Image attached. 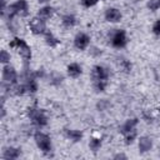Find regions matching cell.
<instances>
[{"label":"cell","instance_id":"cell-14","mask_svg":"<svg viewBox=\"0 0 160 160\" xmlns=\"http://www.w3.org/2000/svg\"><path fill=\"white\" fill-rule=\"evenodd\" d=\"M21 155H22L21 149L19 146H14V145L5 146L1 151V158L5 160H18Z\"/></svg>","mask_w":160,"mask_h":160},{"label":"cell","instance_id":"cell-23","mask_svg":"<svg viewBox=\"0 0 160 160\" xmlns=\"http://www.w3.org/2000/svg\"><path fill=\"white\" fill-rule=\"evenodd\" d=\"M100 1H102V0H80V5L84 9H91V8L96 6Z\"/></svg>","mask_w":160,"mask_h":160},{"label":"cell","instance_id":"cell-15","mask_svg":"<svg viewBox=\"0 0 160 160\" xmlns=\"http://www.w3.org/2000/svg\"><path fill=\"white\" fill-rule=\"evenodd\" d=\"M55 14H56V9H55L51 4L41 5V6L38 9V12H36L38 16H40L41 19H44V20H46V21L51 20V19L55 16Z\"/></svg>","mask_w":160,"mask_h":160},{"label":"cell","instance_id":"cell-24","mask_svg":"<svg viewBox=\"0 0 160 160\" xmlns=\"http://www.w3.org/2000/svg\"><path fill=\"white\" fill-rule=\"evenodd\" d=\"M119 66L121 68V70H122L124 72H130L131 69H132V64H131L130 60H128V59H122V60L120 61Z\"/></svg>","mask_w":160,"mask_h":160},{"label":"cell","instance_id":"cell-16","mask_svg":"<svg viewBox=\"0 0 160 160\" xmlns=\"http://www.w3.org/2000/svg\"><path fill=\"white\" fill-rule=\"evenodd\" d=\"M64 136L66 138V140H69L72 144H78L81 142L84 139V132L79 129H65L64 130Z\"/></svg>","mask_w":160,"mask_h":160},{"label":"cell","instance_id":"cell-30","mask_svg":"<svg viewBox=\"0 0 160 160\" xmlns=\"http://www.w3.org/2000/svg\"><path fill=\"white\" fill-rule=\"evenodd\" d=\"M158 2H159V6H160V0H158Z\"/></svg>","mask_w":160,"mask_h":160},{"label":"cell","instance_id":"cell-18","mask_svg":"<svg viewBox=\"0 0 160 160\" xmlns=\"http://www.w3.org/2000/svg\"><path fill=\"white\" fill-rule=\"evenodd\" d=\"M60 24L65 29H74L78 25V18H76V15H74L71 12H66L61 16Z\"/></svg>","mask_w":160,"mask_h":160},{"label":"cell","instance_id":"cell-5","mask_svg":"<svg viewBox=\"0 0 160 160\" xmlns=\"http://www.w3.org/2000/svg\"><path fill=\"white\" fill-rule=\"evenodd\" d=\"M6 14H8L9 19L26 18L30 14V4L28 0H14L12 2L9 4Z\"/></svg>","mask_w":160,"mask_h":160},{"label":"cell","instance_id":"cell-4","mask_svg":"<svg viewBox=\"0 0 160 160\" xmlns=\"http://www.w3.org/2000/svg\"><path fill=\"white\" fill-rule=\"evenodd\" d=\"M9 48L10 49H14L19 56L25 61H30L31 60V56H32V51H31V46L28 44V41L20 36H14L9 42H8Z\"/></svg>","mask_w":160,"mask_h":160},{"label":"cell","instance_id":"cell-29","mask_svg":"<svg viewBox=\"0 0 160 160\" xmlns=\"http://www.w3.org/2000/svg\"><path fill=\"white\" fill-rule=\"evenodd\" d=\"M38 2L40 5H45V4H50V0H38Z\"/></svg>","mask_w":160,"mask_h":160},{"label":"cell","instance_id":"cell-6","mask_svg":"<svg viewBox=\"0 0 160 160\" xmlns=\"http://www.w3.org/2000/svg\"><path fill=\"white\" fill-rule=\"evenodd\" d=\"M109 44L111 45V48L116 50H121L126 48L129 44V35L126 30L121 28H116L111 30V32L109 34Z\"/></svg>","mask_w":160,"mask_h":160},{"label":"cell","instance_id":"cell-9","mask_svg":"<svg viewBox=\"0 0 160 160\" xmlns=\"http://www.w3.org/2000/svg\"><path fill=\"white\" fill-rule=\"evenodd\" d=\"M72 46L78 51H86L91 46V36L85 31H79L72 38Z\"/></svg>","mask_w":160,"mask_h":160},{"label":"cell","instance_id":"cell-12","mask_svg":"<svg viewBox=\"0 0 160 160\" xmlns=\"http://www.w3.org/2000/svg\"><path fill=\"white\" fill-rule=\"evenodd\" d=\"M140 122V119L139 118H129L126 119L120 126H119V134L122 136L128 132H131V131H135L138 130V125Z\"/></svg>","mask_w":160,"mask_h":160},{"label":"cell","instance_id":"cell-26","mask_svg":"<svg viewBox=\"0 0 160 160\" xmlns=\"http://www.w3.org/2000/svg\"><path fill=\"white\" fill-rule=\"evenodd\" d=\"M146 6H148V9H149L150 11H152V12H155V11H158V10L160 9L158 0H149Z\"/></svg>","mask_w":160,"mask_h":160},{"label":"cell","instance_id":"cell-13","mask_svg":"<svg viewBox=\"0 0 160 160\" xmlns=\"http://www.w3.org/2000/svg\"><path fill=\"white\" fill-rule=\"evenodd\" d=\"M138 150L140 154H146V152H150L154 148V141L150 136L148 135H141L138 138Z\"/></svg>","mask_w":160,"mask_h":160},{"label":"cell","instance_id":"cell-11","mask_svg":"<svg viewBox=\"0 0 160 160\" xmlns=\"http://www.w3.org/2000/svg\"><path fill=\"white\" fill-rule=\"evenodd\" d=\"M65 71H66V76L70 78V79H79L82 74H84V68L80 62L78 61H71L66 65L65 68Z\"/></svg>","mask_w":160,"mask_h":160},{"label":"cell","instance_id":"cell-3","mask_svg":"<svg viewBox=\"0 0 160 160\" xmlns=\"http://www.w3.org/2000/svg\"><path fill=\"white\" fill-rule=\"evenodd\" d=\"M32 139H34V142H35L38 150L41 154H44L45 156L51 155V152L54 151V144H52L51 136L48 132H45L42 129H36L34 131Z\"/></svg>","mask_w":160,"mask_h":160},{"label":"cell","instance_id":"cell-28","mask_svg":"<svg viewBox=\"0 0 160 160\" xmlns=\"http://www.w3.org/2000/svg\"><path fill=\"white\" fill-rule=\"evenodd\" d=\"M128 156L125 155V154H122V152H118V154H115L114 156H112V159H126Z\"/></svg>","mask_w":160,"mask_h":160},{"label":"cell","instance_id":"cell-20","mask_svg":"<svg viewBox=\"0 0 160 160\" xmlns=\"http://www.w3.org/2000/svg\"><path fill=\"white\" fill-rule=\"evenodd\" d=\"M138 138H139V134H138V130H135V131H131V132L122 135V142L126 146H131L138 141Z\"/></svg>","mask_w":160,"mask_h":160},{"label":"cell","instance_id":"cell-1","mask_svg":"<svg viewBox=\"0 0 160 160\" xmlns=\"http://www.w3.org/2000/svg\"><path fill=\"white\" fill-rule=\"evenodd\" d=\"M110 78H111V71L106 65L95 64L91 68V72H90L91 86L94 91L98 94L105 92L110 84Z\"/></svg>","mask_w":160,"mask_h":160},{"label":"cell","instance_id":"cell-2","mask_svg":"<svg viewBox=\"0 0 160 160\" xmlns=\"http://www.w3.org/2000/svg\"><path fill=\"white\" fill-rule=\"evenodd\" d=\"M26 118L36 129H44V128H46L49 125V115H48V112L42 108H40L38 105L28 106Z\"/></svg>","mask_w":160,"mask_h":160},{"label":"cell","instance_id":"cell-22","mask_svg":"<svg viewBox=\"0 0 160 160\" xmlns=\"http://www.w3.org/2000/svg\"><path fill=\"white\" fill-rule=\"evenodd\" d=\"M62 75L61 74H59V72H52V74H50V76H49V82L51 84V85H60L61 82H62Z\"/></svg>","mask_w":160,"mask_h":160},{"label":"cell","instance_id":"cell-7","mask_svg":"<svg viewBox=\"0 0 160 160\" xmlns=\"http://www.w3.org/2000/svg\"><path fill=\"white\" fill-rule=\"evenodd\" d=\"M19 79H20V75H19V72H18V70L14 65H11V64L2 65V68H1V80H2L4 85L14 86L18 82H20Z\"/></svg>","mask_w":160,"mask_h":160},{"label":"cell","instance_id":"cell-10","mask_svg":"<svg viewBox=\"0 0 160 160\" xmlns=\"http://www.w3.org/2000/svg\"><path fill=\"white\" fill-rule=\"evenodd\" d=\"M104 20L109 24L116 25L122 20V11L116 6H109L104 11Z\"/></svg>","mask_w":160,"mask_h":160},{"label":"cell","instance_id":"cell-17","mask_svg":"<svg viewBox=\"0 0 160 160\" xmlns=\"http://www.w3.org/2000/svg\"><path fill=\"white\" fill-rule=\"evenodd\" d=\"M102 145H104V138L100 134H92L89 138L88 146H89V150L91 152H98L102 148Z\"/></svg>","mask_w":160,"mask_h":160},{"label":"cell","instance_id":"cell-25","mask_svg":"<svg viewBox=\"0 0 160 160\" xmlns=\"http://www.w3.org/2000/svg\"><path fill=\"white\" fill-rule=\"evenodd\" d=\"M151 32L155 36H160V19H156L151 25Z\"/></svg>","mask_w":160,"mask_h":160},{"label":"cell","instance_id":"cell-19","mask_svg":"<svg viewBox=\"0 0 160 160\" xmlns=\"http://www.w3.org/2000/svg\"><path fill=\"white\" fill-rule=\"evenodd\" d=\"M44 38V42L48 48L50 49H56L59 45H60V39L51 31V30H48L46 34L42 36Z\"/></svg>","mask_w":160,"mask_h":160},{"label":"cell","instance_id":"cell-8","mask_svg":"<svg viewBox=\"0 0 160 160\" xmlns=\"http://www.w3.org/2000/svg\"><path fill=\"white\" fill-rule=\"evenodd\" d=\"M28 29L34 36H44L46 31L49 30L48 28V21L41 19L40 16L35 15L28 21Z\"/></svg>","mask_w":160,"mask_h":160},{"label":"cell","instance_id":"cell-21","mask_svg":"<svg viewBox=\"0 0 160 160\" xmlns=\"http://www.w3.org/2000/svg\"><path fill=\"white\" fill-rule=\"evenodd\" d=\"M10 61H11V54H10V51L2 48L0 50V62H1V65L11 64Z\"/></svg>","mask_w":160,"mask_h":160},{"label":"cell","instance_id":"cell-27","mask_svg":"<svg viewBox=\"0 0 160 160\" xmlns=\"http://www.w3.org/2000/svg\"><path fill=\"white\" fill-rule=\"evenodd\" d=\"M96 106H98V109H99V111H104V110H106L109 106H110V104L105 100V99H101L98 104H96Z\"/></svg>","mask_w":160,"mask_h":160}]
</instances>
